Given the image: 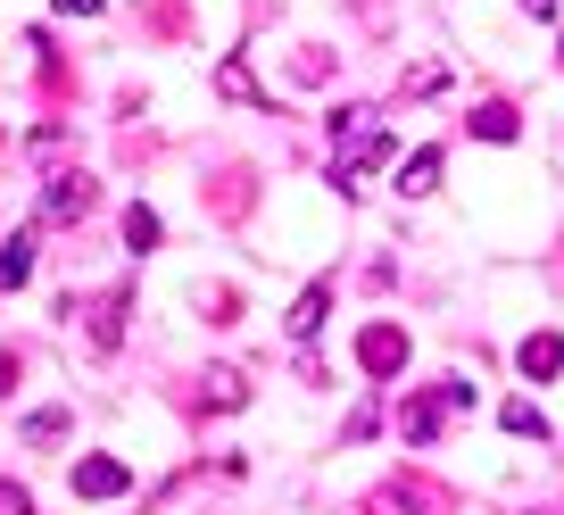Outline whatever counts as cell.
Returning <instances> with one entry per match:
<instances>
[{
	"label": "cell",
	"mask_w": 564,
	"mask_h": 515,
	"mask_svg": "<svg viewBox=\"0 0 564 515\" xmlns=\"http://www.w3.org/2000/svg\"><path fill=\"white\" fill-rule=\"evenodd\" d=\"M150 34H159V42H183V34H192V9H183V0H159V9H150Z\"/></svg>",
	"instance_id": "cell-15"
},
{
	"label": "cell",
	"mask_w": 564,
	"mask_h": 515,
	"mask_svg": "<svg viewBox=\"0 0 564 515\" xmlns=\"http://www.w3.org/2000/svg\"><path fill=\"white\" fill-rule=\"evenodd\" d=\"M457 408H474V383H441V391H415V399L399 408V432H406L415 449H432V441H441V425H448Z\"/></svg>",
	"instance_id": "cell-2"
},
{
	"label": "cell",
	"mask_w": 564,
	"mask_h": 515,
	"mask_svg": "<svg viewBox=\"0 0 564 515\" xmlns=\"http://www.w3.org/2000/svg\"><path fill=\"white\" fill-rule=\"evenodd\" d=\"M58 9H67V18H100V0H58Z\"/></svg>",
	"instance_id": "cell-22"
},
{
	"label": "cell",
	"mask_w": 564,
	"mask_h": 515,
	"mask_svg": "<svg viewBox=\"0 0 564 515\" xmlns=\"http://www.w3.org/2000/svg\"><path fill=\"white\" fill-rule=\"evenodd\" d=\"M216 92H225V100H265V92L249 84V67H241V58H225V67H216Z\"/></svg>",
	"instance_id": "cell-16"
},
{
	"label": "cell",
	"mask_w": 564,
	"mask_h": 515,
	"mask_svg": "<svg viewBox=\"0 0 564 515\" xmlns=\"http://www.w3.org/2000/svg\"><path fill=\"white\" fill-rule=\"evenodd\" d=\"M291 75H300V84H324V75H333V51H300V58H291Z\"/></svg>",
	"instance_id": "cell-19"
},
{
	"label": "cell",
	"mask_w": 564,
	"mask_h": 515,
	"mask_svg": "<svg viewBox=\"0 0 564 515\" xmlns=\"http://www.w3.org/2000/svg\"><path fill=\"white\" fill-rule=\"evenodd\" d=\"M0 515H34V498H25L18 482H0Z\"/></svg>",
	"instance_id": "cell-21"
},
{
	"label": "cell",
	"mask_w": 564,
	"mask_h": 515,
	"mask_svg": "<svg viewBox=\"0 0 564 515\" xmlns=\"http://www.w3.org/2000/svg\"><path fill=\"white\" fill-rule=\"evenodd\" d=\"M465 125H474V133H490V142H514V108H507V100H481Z\"/></svg>",
	"instance_id": "cell-14"
},
{
	"label": "cell",
	"mask_w": 564,
	"mask_h": 515,
	"mask_svg": "<svg viewBox=\"0 0 564 515\" xmlns=\"http://www.w3.org/2000/svg\"><path fill=\"white\" fill-rule=\"evenodd\" d=\"M249 208H258V183H249V167H225V175H208V216L241 225Z\"/></svg>",
	"instance_id": "cell-5"
},
{
	"label": "cell",
	"mask_w": 564,
	"mask_h": 515,
	"mask_svg": "<svg viewBox=\"0 0 564 515\" xmlns=\"http://www.w3.org/2000/svg\"><path fill=\"white\" fill-rule=\"evenodd\" d=\"M199 308H208L216 324H232V316H241V291H232V283L225 291H199Z\"/></svg>",
	"instance_id": "cell-18"
},
{
	"label": "cell",
	"mask_w": 564,
	"mask_h": 515,
	"mask_svg": "<svg viewBox=\"0 0 564 515\" xmlns=\"http://www.w3.org/2000/svg\"><path fill=\"white\" fill-rule=\"evenodd\" d=\"M124 316H133V291H100V300H91V350H117Z\"/></svg>",
	"instance_id": "cell-6"
},
{
	"label": "cell",
	"mask_w": 564,
	"mask_h": 515,
	"mask_svg": "<svg viewBox=\"0 0 564 515\" xmlns=\"http://www.w3.org/2000/svg\"><path fill=\"white\" fill-rule=\"evenodd\" d=\"M166 242V225H159V208H124V249L133 258H150V249Z\"/></svg>",
	"instance_id": "cell-11"
},
{
	"label": "cell",
	"mask_w": 564,
	"mask_h": 515,
	"mask_svg": "<svg viewBox=\"0 0 564 515\" xmlns=\"http://www.w3.org/2000/svg\"><path fill=\"white\" fill-rule=\"evenodd\" d=\"M124 482H133V474H124L117 458H84V465H75V498H117Z\"/></svg>",
	"instance_id": "cell-8"
},
{
	"label": "cell",
	"mask_w": 564,
	"mask_h": 515,
	"mask_svg": "<svg viewBox=\"0 0 564 515\" xmlns=\"http://www.w3.org/2000/svg\"><path fill=\"white\" fill-rule=\"evenodd\" d=\"M333 142H340V183H357L366 167L390 159V133H382L373 108H340V117H333Z\"/></svg>",
	"instance_id": "cell-1"
},
{
	"label": "cell",
	"mask_w": 564,
	"mask_h": 515,
	"mask_svg": "<svg viewBox=\"0 0 564 515\" xmlns=\"http://www.w3.org/2000/svg\"><path fill=\"white\" fill-rule=\"evenodd\" d=\"M18 383H25V357H18V350H0V391H18Z\"/></svg>",
	"instance_id": "cell-20"
},
{
	"label": "cell",
	"mask_w": 564,
	"mask_h": 515,
	"mask_svg": "<svg viewBox=\"0 0 564 515\" xmlns=\"http://www.w3.org/2000/svg\"><path fill=\"white\" fill-rule=\"evenodd\" d=\"M58 432H67V408H34L25 416V441H58Z\"/></svg>",
	"instance_id": "cell-17"
},
{
	"label": "cell",
	"mask_w": 564,
	"mask_h": 515,
	"mask_svg": "<svg viewBox=\"0 0 564 515\" xmlns=\"http://www.w3.org/2000/svg\"><path fill=\"white\" fill-rule=\"evenodd\" d=\"M498 425H507L514 441H547V416L531 408V399H507V416H498Z\"/></svg>",
	"instance_id": "cell-13"
},
{
	"label": "cell",
	"mask_w": 564,
	"mask_h": 515,
	"mask_svg": "<svg viewBox=\"0 0 564 515\" xmlns=\"http://www.w3.org/2000/svg\"><path fill=\"white\" fill-rule=\"evenodd\" d=\"M100 208V183L75 167V175H51V192H42V225H75V216Z\"/></svg>",
	"instance_id": "cell-3"
},
{
	"label": "cell",
	"mask_w": 564,
	"mask_h": 515,
	"mask_svg": "<svg viewBox=\"0 0 564 515\" xmlns=\"http://www.w3.org/2000/svg\"><path fill=\"white\" fill-rule=\"evenodd\" d=\"M25 275H34V233H9L0 242V291H18Z\"/></svg>",
	"instance_id": "cell-10"
},
{
	"label": "cell",
	"mask_w": 564,
	"mask_h": 515,
	"mask_svg": "<svg viewBox=\"0 0 564 515\" xmlns=\"http://www.w3.org/2000/svg\"><path fill=\"white\" fill-rule=\"evenodd\" d=\"M324 316H333V283H307L300 300H291V316H282V324H291V341H316Z\"/></svg>",
	"instance_id": "cell-7"
},
{
	"label": "cell",
	"mask_w": 564,
	"mask_h": 515,
	"mask_svg": "<svg viewBox=\"0 0 564 515\" xmlns=\"http://www.w3.org/2000/svg\"><path fill=\"white\" fill-rule=\"evenodd\" d=\"M441 183V150H415V159H399V192L415 200V192H432Z\"/></svg>",
	"instance_id": "cell-12"
},
{
	"label": "cell",
	"mask_w": 564,
	"mask_h": 515,
	"mask_svg": "<svg viewBox=\"0 0 564 515\" xmlns=\"http://www.w3.org/2000/svg\"><path fill=\"white\" fill-rule=\"evenodd\" d=\"M523 374H531V383H556V374H564V341L556 333H531L523 341Z\"/></svg>",
	"instance_id": "cell-9"
},
{
	"label": "cell",
	"mask_w": 564,
	"mask_h": 515,
	"mask_svg": "<svg viewBox=\"0 0 564 515\" xmlns=\"http://www.w3.org/2000/svg\"><path fill=\"white\" fill-rule=\"evenodd\" d=\"M357 366L366 374H399L406 366V324H366V333H357Z\"/></svg>",
	"instance_id": "cell-4"
}]
</instances>
